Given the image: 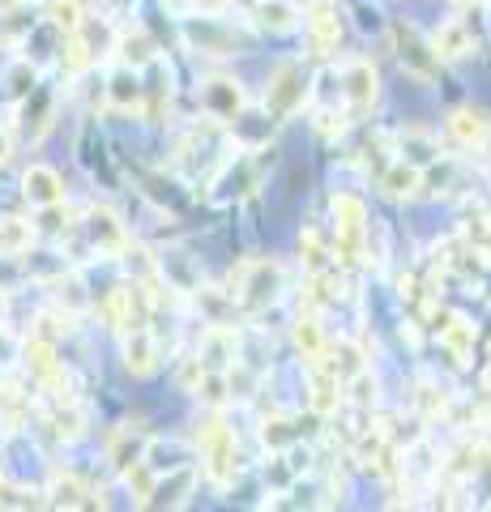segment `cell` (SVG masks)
<instances>
[{"label":"cell","instance_id":"14","mask_svg":"<svg viewBox=\"0 0 491 512\" xmlns=\"http://www.w3.org/2000/svg\"><path fill=\"white\" fill-rule=\"evenodd\" d=\"M146 444H150V436L141 427H116L112 440H107V461H112L120 474H129L137 461L146 457Z\"/></svg>","mask_w":491,"mask_h":512},{"label":"cell","instance_id":"22","mask_svg":"<svg viewBox=\"0 0 491 512\" xmlns=\"http://www.w3.org/2000/svg\"><path fill=\"white\" fill-rule=\"evenodd\" d=\"M291 342H295V350L308 363H316V359L325 355V329H321V320H316V312L295 320V325H291Z\"/></svg>","mask_w":491,"mask_h":512},{"label":"cell","instance_id":"29","mask_svg":"<svg viewBox=\"0 0 491 512\" xmlns=\"http://www.w3.org/2000/svg\"><path fill=\"white\" fill-rule=\"evenodd\" d=\"M52 295H56V303H65V299H69V308H86V286H82V274H73V269H69V274H60Z\"/></svg>","mask_w":491,"mask_h":512},{"label":"cell","instance_id":"28","mask_svg":"<svg viewBox=\"0 0 491 512\" xmlns=\"http://www.w3.org/2000/svg\"><path fill=\"white\" fill-rule=\"evenodd\" d=\"M299 261H304V269L308 274H321V269L329 265V248L321 244V235H316L312 227L299 235Z\"/></svg>","mask_w":491,"mask_h":512},{"label":"cell","instance_id":"34","mask_svg":"<svg viewBox=\"0 0 491 512\" xmlns=\"http://www.w3.org/2000/svg\"><path fill=\"white\" fill-rule=\"evenodd\" d=\"M5 316H9V299H5V291H0V329H5Z\"/></svg>","mask_w":491,"mask_h":512},{"label":"cell","instance_id":"7","mask_svg":"<svg viewBox=\"0 0 491 512\" xmlns=\"http://www.w3.org/2000/svg\"><path fill=\"white\" fill-rule=\"evenodd\" d=\"M188 43L201 47V52H210V56H235V47H240V30H235L231 22L223 18H193L188 22Z\"/></svg>","mask_w":491,"mask_h":512},{"label":"cell","instance_id":"10","mask_svg":"<svg viewBox=\"0 0 491 512\" xmlns=\"http://www.w3.org/2000/svg\"><path fill=\"white\" fill-rule=\"evenodd\" d=\"M201 103L210 111V120H235L248 99H244L240 82H231V77H210V82H201Z\"/></svg>","mask_w":491,"mask_h":512},{"label":"cell","instance_id":"32","mask_svg":"<svg viewBox=\"0 0 491 512\" xmlns=\"http://www.w3.org/2000/svg\"><path fill=\"white\" fill-rule=\"evenodd\" d=\"M287 427H291L287 419H265V431H261L265 444H269V448H287V444L295 440V431H287Z\"/></svg>","mask_w":491,"mask_h":512},{"label":"cell","instance_id":"30","mask_svg":"<svg viewBox=\"0 0 491 512\" xmlns=\"http://www.w3.org/2000/svg\"><path fill=\"white\" fill-rule=\"evenodd\" d=\"M52 22L65 30V35H77L86 22H82V5L77 0H52Z\"/></svg>","mask_w":491,"mask_h":512},{"label":"cell","instance_id":"4","mask_svg":"<svg viewBox=\"0 0 491 512\" xmlns=\"http://www.w3.org/2000/svg\"><path fill=\"white\" fill-rule=\"evenodd\" d=\"M308 103V77L299 64H278L274 73H269V86H265V111H274V116H295L299 107Z\"/></svg>","mask_w":491,"mask_h":512},{"label":"cell","instance_id":"13","mask_svg":"<svg viewBox=\"0 0 491 512\" xmlns=\"http://www.w3.org/2000/svg\"><path fill=\"white\" fill-rule=\"evenodd\" d=\"M124 367H129L133 376H141V380L158 372V342H154V333L146 325L124 333Z\"/></svg>","mask_w":491,"mask_h":512},{"label":"cell","instance_id":"8","mask_svg":"<svg viewBox=\"0 0 491 512\" xmlns=\"http://www.w3.org/2000/svg\"><path fill=\"white\" fill-rule=\"evenodd\" d=\"M342 99L351 111H368L376 103V69H372V60H363V56H351L342 64Z\"/></svg>","mask_w":491,"mask_h":512},{"label":"cell","instance_id":"25","mask_svg":"<svg viewBox=\"0 0 491 512\" xmlns=\"http://www.w3.org/2000/svg\"><path fill=\"white\" fill-rule=\"evenodd\" d=\"M35 244V222L26 218H0V256H18Z\"/></svg>","mask_w":491,"mask_h":512},{"label":"cell","instance_id":"17","mask_svg":"<svg viewBox=\"0 0 491 512\" xmlns=\"http://www.w3.org/2000/svg\"><path fill=\"white\" fill-rule=\"evenodd\" d=\"M449 133L462 141V146H487V137H491V120L483 116V111H474V107H457L453 116H449Z\"/></svg>","mask_w":491,"mask_h":512},{"label":"cell","instance_id":"19","mask_svg":"<svg viewBox=\"0 0 491 512\" xmlns=\"http://www.w3.org/2000/svg\"><path fill=\"white\" fill-rule=\"evenodd\" d=\"M107 103H112L116 111H141V103H146V86H141L137 69L112 73V82H107Z\"/></svg>","mask_w":491,"mask_h":512},{"label":"cell","instance_id":"24","mask_svg":"<svg viewBox=\"0 0 491 512\" xmlns=\"http://www.w3.org/2000/svg\"><path fill=\"white\" fill-rule=\"evenodd\" d=\"M380 188H385L389 197H415V192L423 188V171H419V163H410V158H398V163L385 171Z\"/></svg>","mask_w":491,"mask_h":512},{"label":"cell","instance_id":"23","mask_svg":"<svg viewBox=\"0 0 491 512\" xmlns=\"http://www.w3.org/2000/svg\"><path fill=\"white\" fill-rule=\"evenodd\" d=\"M470 30H466V22H445L432 35V52H436V60H462L466 52H470Z\"/></svg>","mask_w":491,"mask_h":512},{"label":"cell","instance_id":"6","mask_svg":"<svg viewBox=\"0 0 491 512\" xmlns=\"http://www.w3.org/2000/svg\"><path fill=\"white\" fill-rule=\"evenodd\" d=\"M393 43H398V60L406 64V73H415V77H432L436 73V52H432V39H423L415 26H406V22H393Z\"/></svg>","mask_w":491,"mask_h":512},{"label":"cell","instance_id":"16","mask_svg":"<svg viewBox=\"0 0 491 512\" xmlns=\"http://www.w3.org/2000/svg\"><path fill=\"white\" fill-rule=\"evenodd\" d=\"M440 346L449 350V359H453L457 367H466V363L474 359V325H470L462 312L445 316V325H440Z\"/></svg>","mask_w":491,"mask_h":512},{"label":"cell","instance_id":"15","mask_svg":"<svg viewBox=\"0 0 491 512\" xmlns=\"http://www.w3.org/2000/svg\"><path fill=\"white\" fill-rule=\"evenodd\" d=\"M43 495L52 508H103V500H94V491L77 474H52Z\"/></svg>","mask_w":491,"mask_h":512},{"label":"cell","instance_id":"21","mask_svg":"<svg viewBox=\"0 0 491 512\" xmlns=\"http://www.w3.org/2000/svg\"><path fill=\"white\" fill-rule=\"evenodd\" d=\"M22 363L35 372L43 384H52L56 376H60V359H56V342H47V338H30L26 346H22Z\"/></svg>","mask_w":491,"mask_h":512},{"label":"cell","instance_id":"5","mask_svg":"<svg viewBox=\"0 0 491 512\" xmlns=\"http://www.w3.org/2000/svg\"><path fill=\"white\" fill-rule=\"evenodd\" d=\"M82 227H86V235H90L94 252H103V256H124V248H129V227H124L120 214L107 210V205H94Z\"/></svg>","mask_w":491,"mask_h":512},{"label":"cell","instance_id":"31","mask_svg":"<svg viewBox=\"0 0 491 512\" xmlns=\"http://www.w3.org/2000/svg\"><path fill=\"white\" fill-rule=\"evenodd\" d=\"M47 500H35V491H26V487H13L0 478V508H39Z\"/></svg>","mask_w":491,"mask_h":512},{"label":"cell","instance_id":"3","mask_svg":"<svg viewBox=\"0 0 491 512\" xmlns=\"http://www.w3.org/2000/svg\"><path fill=\"white\" fill-rule=\"evenodd\" d=\"M329 210H334V227H338V261H355L363 252V235H368V205L355 192H334Z\"/></svg>","mask_w":491,"mask_h":512},{"label":"cell","instance_id":"33","mask_svg":"<svg viewBox=\"0 0 491 512\" xmlns=\"http://www.w3.org/2000/svg\"><path fill=\"white\" fill-rule=\"evenodd\" d=\"M5 163H9V133L0 128V167H5Z\"/></svg>","mask_w":491,"mask_h":512},{"label":"cell","instance_id":"12","mask_svg":"<svg viewBox=\"0 0 491 512\" xmlns=\"http://www.w3.org/2000/svg\"><path fill=\"white\" fill-rule=\"evenodd\" d=\"M308 35H312V52L316 56H334L338 43H342V22L329 0H316L308 9Z\"/></svg>","mask_w":491,"mask_h":512},{"label":"cell","instance_id":"20","mask_svg":"<svg viewBox=\"0 0 491 512\" xmlns=\"http://www.w3.org/2000/svg\"><path fill=\"white\" fill-rule=\"evenodd\" d=\"M257 26L261 30H274V35H291V30L299 26V9L295 0H257Z\"/></svg>","mask_w":491,"mask_h":512},{"label":"cell","instance_id":"1","mask_svg":"<svg viewBox=\"0 0 491 512\" xmlns=\"http://www.w3.org/2000/svg\"><path fill=\"white\" fill-rule=\"evenodd\" d=\"M197 453H201V470L205 478H210L214 487H227L231 478H235V431L218 419H205V427L197 431Z\"/></svg>","mask_w":491,"mask_h":512},{"label":"cell","instance_id":"26","mask_svg":"<svg viewBox=\"0 0 491 512\" xmlns=\"http://www.w3.org/2000/svg\"><path fill=\"white\" fill-rule=\"evenodd\" d=\"M22 406H26V389L22 376H0V414H5L9 427L22 423Z\"/></svg>","mask_w":491,"mask_h":512},{"label":"cell","instance_id":"11","mask_svg":"<svg viewBox=\"0 0 491 512\" xmlns=\"http://www.w3.org/2000/svg\"><path fill=\"white\" fill-rule=\"evenodd\" d=\"M193 487H197V466H180V470H171V483L167 478H154V487L146 500H141V508H180V504H188Z\"/></svg>","mask_w":491,"mask_h":512},{"label":"cell","instance_id":"18","mask_svg":"<svg viewBox=\"0 0 491 512\" xmlns=\"http://www.w3.org/2000/svg\"><path fill=\"white\" fill-rule=\"evenodd\" d=\"M308 406L316 410V414H338V406H342V380L329 372V367H321V372H312V380H308Z\"/></svg>","mask_w":491,"mask_h":512},{"label":"cell","instance_id":"27","mask_svg":"<svg viewBox=\"0 0 491 512\" xmlns=\"http://www.w3.org/2000/svg\"><path fill=\"white\" fill-rule=\"evenodd\" d=\"M90 43L82 39V30L77 35H69V43H65V56H60V69H65L69 77H82L86 69H90Z\"/></svg>","mask_w":491,"mask_h":512},{"label":"cell","instance_id":"2","mask_svg":"<svg viewBox=\"0 0 491 512\" xmlns=\"http://www.w3.org/2000/svg\"><path fill=\"white\" fill-rule=\"evenodd\" d=\"M282 291V265L278 261H244L240 274H231V299L244 308H265Z\"/></svg>","mask_w":491,"mask_h":512},{"label":"cell","instance_id":"9","mask_svg":"<svg viewBox=\"0 0 491 512\" xmlns=\"http://www.w3.org/2000/svg\"><path fill=\"white\" fill-rule=\"evenodd\" d=\"M22 197L35 205V210H56L60 201H65V184H60V175L43 163H30L22 171Z\"/></svg>","mask_w":491,"mask_h":512}]
</instances>
